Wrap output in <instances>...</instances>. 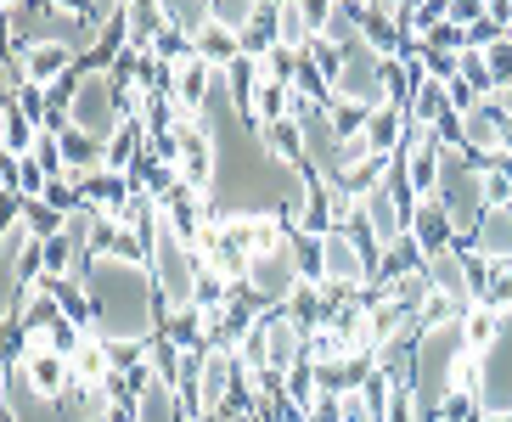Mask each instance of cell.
I'll use <instances>...</instances> for the list:
<instances>
[{
	"mask_svg": "<svg viewBox=\"0 0 512 422\" xmlns=\"http://www.w3.org/2000/svg\"><path fill=\"white\" fill-rule=\"evenodd\" d=\"M164 23L197 40V34L214 23V6H209V0H164Z\"/></svg>",
	"mask_w": 512,
	"mask_h": 422,
	"instance_id": "d6986e66",
	"label": "cell"
},
{
	"mask_svg": "<svg viewBox=\"0 0 512 422\" xmlns=\"http://www.w3.org/2000/svg\"><path fill=\"white\" fill-rule=\"evenodd\" d=\"M152 372L164 389H181V372H186V349H175L169 338H152Z\"/></svg>",
	"mask_w": 512,
	"mask_h": 422,
	"instance_id": "d4e9b609",
	"label": "cell"
},
{
	"mask_svg": "<svg viewBox=\"0 0 512 422\" xmlns=\"http://www.w3.org/2000/svg\"><path fill=\"white\" fill-rule=\"evenodd\" d=\"M411 242H417L422 254H428V265L434 259H445V254H456V248H467V237L456 231V220H451V209L439 203V197H428V203H417L411 209Z\"/></svg>",
	"mask_w": 512,
	"mask_h": 422,
	"instance_id": "277c9868",
	"label": "cell"
},
{
	"mask_svg": "<svg viewBox=\"0 0 512 422\" xmlns=\"http://www.w3.org/2000/svg\"><path fill=\"white\" fill-rule=\"evenodd\" d=\"M321 265H327V287H344V293L372 287V259L361 254V242L349 231H327L321 237Z\"/></svg>",
	"mask_w": 512,
	"mask_h": 422,
	"instance_id": "5b68a950",
	"label": "cell"
},
{
	"mask_svg": "<svg viewBox=\"0 0 512 422\" xmlns=\"http://www.w3.org/2000/svg\"><path fill=\"white\" fill-rule=\"evenodd\" d=\"M406 107H377L372 124H366V147H372V158H400V147H406Z\"/></svg>",
	"mask_w": 512,
	"mask_h": 422,
	"instance_id": "30bf717a",
	"label": "cell"
},
{
	"mask_svg": "<svg viewBox=\"0 0 512 422\" xmlns=\"http://www.w3.org/2000/svg\"><path fill=\"white\" fill-rule=\"evenodd\" d=\"M0 141H6V158H34L40 147V124H29L12 102L0 107Z\"/></svg>",
	"mask_w": 512,
	"mask_h": 422,
	"instance_id": "e0dca14e",
	"label": "cell"
},
{
	"mask_svg": "<svg viewBox=\"0 0 512 422\" xmlns=\"http://www.w3.org/2000/svg\"><path fill=\"white\" fill-rule=\"evenodd\" d=\"M445 394H473V400H484V394H490L484 355H473V349H456V355H451V372H445Z\"/></svg>",
	"mask_w": 512,
	"mask_h": 422,
	"instance_id": "9a60e30c",
	"label": "cell"
},
{
	"mask_svg": "<svg viewBox=\"0 0 512 422\" xmlns=\"http://www.w3.org/2000/svg\"><path fill=\"white\" fill-rule=\"evenodd\" d=\"M501 338H507V316L484 310V304H473V310L462 316V349H473V355H496Z\"/></svg>",
	"mask_w": 512,
	"mask_h": 422,
	"instance_id": "8fae6325",
	"label": "cell"
},
{
	"mask_svg": "<svg viewBox=\"0 0 512 422\" xmlns=\"http://www.w3.org/2000/svg\"><path fill=\"white\" fill-rule=\"evenodd\" d=\"M473 254H484L490 265H512V209H484V220L467 237Z\"/></svg>",
	"mask_w": 512,
	"mask_h": 422,
	"instance_id": "ba28073f",
	"label": "cell"
},
{
	"mask_svg": "<svg viewBox=\"0 0 512 422\" xmlns=\"http://www.w3.org/2000/svg\"><path fill=\"white\" fill-rule=\"evenodd\" d=\"M68 119L74 130H91L96 141H107L119 130V91H113V79L107 74H79V91H74V107H68Z\"/></svg>",
	"mask_w": 512,
	"mask_h": 422,
	"instance_id": "7a4b0ae2",
	"label": "cell"
},
{
	"mask_svg": "<svg viewBox=\"0 0 512 422\" xmlns=\"http://www.w3.org/2000/svg\"><path fill=\"white\" fill-rule=\"evenodd\" d=\"M293 271H299V282H327V265H321V237H293Z\"/></svg>",
	"mask_w": 512,
	"mask_h": 422,
	"instance_id": "4316f807",
	"label": "cell"
},
{
	"mask_svg": "<svg viewBox=\"0 0 512 422\" xmlns=\"http://www.w3.org/2000/svg\"><path fill=\"white\" fill-rule=\"evenodd\" d=\"M428 282H434V293H445V299L456 304V310H473V287H467V271H462V254H445V259H434V265H428Z\"/></svg>",
	"mask_w": 512,
	"mask_h": 422,
	"instance_id": "4fadbf2b",
	"label": "cell"
},
{
	"mask_svg": "<svg viewBox=\"0 0 512 422\" xmlns=\"http://www.w3.org/2000/svg\"><path fill=\"white\" fill-rule=\"evenodd\" d=\"M479 175H484V203H490V209H512V158L507 152H496Z\"/></svg>",
	"mask_w": 512,
	"mask_h": 422,
	"instance_id": "44dd1931",
	"label": "cell"
},
{
	"mask_svg": "<svg viewBox=\"0 0 512 422\" xmlns=\"http://www.w3.org/2000/svg\"><path fill=\"white\" fill-rule=\"evenodd\" d=\"M136 411H141V422H186L181 417V394L164 389V383H152L147 394H136Z\"/></svg>",
	"mask_w": 512,
	"mask_h": 422,
	"instance_id": "7402d4cb",
	"label": "cell"
},
{
	"mask_svg": "<svg viewBox=\"0 0 512 422\" xmlns=\"http://www.w3.org/2000/svg\"><path fill=\"white\" fill-rule=\"evenodd\" d=\"M197 57L209 62L214 74H226L231 62L242 57V40H237V34H231V29H220V23H209V29L197 34Z\"/></svg>",
	"mask_w": 512,
	"mask_h": 422,
	"instance_id": "ac0fdd59",
	"label": "cell"
},
{
	"mask_svg": "<svg viewBox=\"0 0 512 422\" xmlns=\"http://www.w3.org/2000/svg\"><path fill=\"white\" fill-rule=\"evenodd\" d=\"M214 6V23H220V29H231L242 40V29H248V23H254V0H209Z\"/></svg>",
	"mask_w": 512,
	"mask_h": 422,
	"instance_id": "f1b7e54d",
	"label": "cell"
},
{
	"mask_svg": "<svg viewBox=\"0 0 512 422\" xmlns=\"http://www.w3.org/2000/svg\"><path fill=\"white\" fill-rule=\"evenodd\" d=\"M287 400H299L304 411H316V400H321V372L310 361H299L293 372H287Z\"/></svg>",
	"mask_w": 512,
	"mask_h": 422,
	"instance_id": "484cf974",
	"label": "cell"
},
{
	"mask_svg": "<svg viewBox=\"0 0 512 422\" xmlns=\"http://www.w3.org/2000/svg\"><path fill=\"white\" fill-rule=\"evenodd\" d=\"M259 422H310V411L282 394V400H265V406H259Z\"/></svg>",
	"mask_w": 512,
	"mask_h": 422,
	"instance_id": "1f68e13d",
	"label": "cell"
},
{
	"mask_svg": "<svg viewBox=\"0 0 512 422\" xmlns=\"http://www.w3.org/2000/svg\"><path fill=\"white\" fill-rule=\"evenodd\" d=\"M501 152H507V158H512V130H507V147H501Z\"/></svg>",
	"mask_w": 512,
	"mask_h": 422,
	"instance_id": "836d02e7",
	"label": "cell"
},
{
	"mask_svg": "<svg viewBox=\"0 0 512 422\" xmlns=\"http://www.w3.org/2000/svg\"><path fill=\"white\" fill-rule=\"evenodd\" d=\"M417 271H428V254H422L417 242H411V231H406L400 242H389V248H383L372 287H394V282H406V276H417Z\"/></svg>",
	"mask_w": 512,
	"mask_h": 422,
	"instance_id": "9c48e42d",
	"label": "cell"
},
{
	"mask_svg": "<svg viewBox=\"0 0 512 422\" xmlns=\"http://www.w3.org/2000/svg\"><path fill=\"white\" fill-rule=\"evenodd\" d=\"M197 271H203L197 248H186V242H175V237L164 231V237H158V254H152V282H158V299H164V310H181V304H192Z\"/></svg>",
	"mask_w": 512,
	"mask_h": 422,
	"instance_id": "6da1fadb",
	"label": "cell"
},
{
	"mask_svg": "<svg viewBox=\"0 0 512 422\" xmlns=\"http://www.w3.org/2000/svg\"><path fill=\"white\" fill-rule=\"evenodd\" d=\"M344 355H349V344H344L332 327H316L310 338H304V361L316 366V372H321V366H338Z\"/></svg>",
	"mask_w": 512,
	"mask_h": 422,
	"instance_id": "cb8c5ba5",
	"label": "cell"
},
{
	"mask_svg": "<svg viewBox=\"0 0 512 422\" xmlns=\"http://www.w3.org/2000/svg\"><path fill=\"white\" fill-rule=\"evenodd\" d=\"M462 254V271H467V287H473V299H484V287H490V276H496V265L484 254H473V248H456Z\"/></svg>",
	"mask_w": 512,
	"mask_h": 422,
	"instance_id": "4dcf8cb0",
	"label": "cell"
},
{
	"mask_svg": "<svg viewBox=\"0 0 512 422\" xmlns=\"http://www.w3.org/2000/svg\"><path fill=\"white\" fill-rule=\"evenodd\" d=\"M411 119L417 124H428V130H434L439 119H445V113H456L451 107V85H439V79H428V85H422L417 96H411V107H406Z\"/></svg>",
	"mask_w": 512,
	"mask_h": 422,
	"instance_id": "ffe728a7",
	"label": "cell"
},
{
	"mask_svg": "<svg viewBox=\"0 0 512 422\" xmlns=\"http://www.w3.org/2000/svg\"><path fill=\"white\" fill-rule=\"evenodd\" d=\"M310 422H344V394H321L316 411H310Z\"/></svg>",
	"mask_w": 512,
	"mask_h": 422,
	"instance_id": "d6a6232c",
	"label": "cell"
},
{
	"mask_svg": "<svg viewBox=\"0 0 512 422\" xmlns=\"http://www.w3.org/2000/svg\"><path fill=\"white\" fill-rule=\"evenodd\" d=\"M113 377V355H107V338H85V349L74 355V383L79 389L102 394V383Z\"/></svg>",
	"mask_w": 512,
	"mask_h": 422,
	"instance_id": "2e32d148",
	"label": "cell"
},
{
	"mask_svg": "<svg viewBox=\"0 0 512 422\" xmlns=\"http://www.w3.org/2000/svg\"><path fill=\"white\" fill-rule=\"evenodd\" d=\"M422 411H428V400L417 389H394L389 406H383V422H422Z\"/></svg>",
	"mask_w": 512,
	"mask_h": 422,
	"instance_id": "f546056e",
	"label": "cell"
},
{
	"mask_svg": "<svg viewBox=\"0 0 512 422\" xmlns=\"http://www.w3.org/2000/svg\"><path fill=\"white\" fill-rule=\"evenodd\" d=\"M479 304L512 321V265H496V276H490V287H484V299H479Z\"/></svg>",
	"mask_w": 512,
	"mask_h": 422,
	"instance_id": "83f0119b",
	"label": "cell"
},
{
	"mask_svg": "<svg viewBox=\"0 0 512 422\" xmlns=\"http://www.w3.org/2000/svg\"><path fill=\"white\" fill-rule=\"evenodd\" d=\"M124 34L136 51H152V40L164 34V0H130L124 6Z\"/></svg>",
	"mask_w": 512,
	"mask_h": 422,
	"instance_id": "5bb4252c",
	"label": "cell"
},
{
	"mask_svg": "<svg viewBox=\"0 0 512 422\" xmlns=\"http://www.w3.org/2000/svg\"><path fill=\"white\" fill-rule=\"evenodd\" d=\"M507 130H512V113H507V107H501L496 96H490V102H479V107L462 119V147H467V158L484 169L501 147H507Z\"/></svg>",
	"mask_w": 512,
	"mask_h": 422,
	"instance_id": "3957f363",
	"label": "cell"
},
{
	"mask_svg": "<svg viewBox=\"0 0 512 422\" xmlns=\"http://www.w3.org/2000/svg\"><path fill=\"white\" fill-rule=\"evenodd\" d=\"M259 310L254 299H237V304H226V310H214L209 316V349H220V355H237L242 344H248V332L259 327Z\"/></svg>",
	"mask_w": 512,
	"mask_h": 422,
	"instance_id": "52a82bcc",
	"label": "cell"
},
{
	"mask_svg": "<svg viewBox=\"0 0 512 422\" xmlns=\"http://www.w3.org/2000/svg\"><path fill=\"white\" fill-rule=\"evenodd\" d=\"M12 62H23V79H29V85H62V79L74 74L79 68V51L68 46V40H62V34H40V46L29 51V57H12Z\"/></svg>",
	"mask_w": 512,
	"mask_h": 422,
	"instance_id": "8992f818",
	"label": "cell"
},
{
	"mask_svg": "<svg viewBox=\"0 0 512 422\" xmlns=\"http://www.w3.org/2000/svg\"><path fill=\"white\" fill-rule=\"evenodd\" d=\"M57 147H62V164H68V175H102V147L107 141H96L91 130H57Z\"/></svg>",
	"mask_w": 512,
	"mask_h": 422,
	"instance_id": "7c38bea8",
	"label": "cell"
},
{
	"mask_svg": "<svg viewBox=\"0 0 512 422\" xmlns=\"http://www.w3.org/2000/svg\"><path fill=\"white\" fill-rule=\"evenodd\" d=\"M456 79H462V85L479 96V102H490V96L501 91L496 74H490V62H484V51H462V62H456Z\"/></svg>",
	"mask_w": 512,
	"mask_h": 422,
	"instance_id": "603a6c76",
	"label": "cell"
}]
</instances>
